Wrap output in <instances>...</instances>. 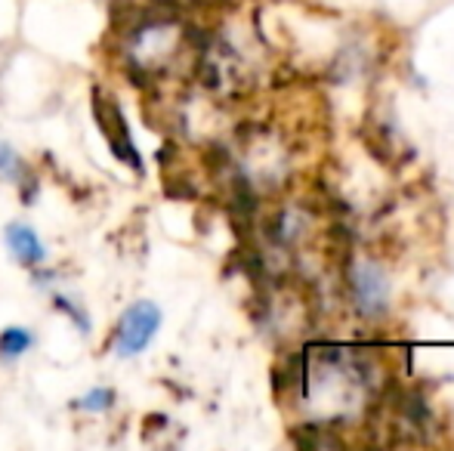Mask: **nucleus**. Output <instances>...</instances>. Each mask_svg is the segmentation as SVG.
<instances>
[{"label": "nucleus", "mask_w": 454, "mask_h": 451, "mask_svg": "<svg viewBox=\"0 0 454 451\" xmlns=\"http://www.w3.org/2000/svg\"><path fill=\"white\" fill-rule=\"evenodd\" d=\"M158 328H161V309L152 300H139L121 315L118 328H114V355L118 359H133L139 355L152 340H155Z\"/></svg>", "instance_id": "obj_1"}, {"label": "nucleus", "mask_w": 454, "mask_h": 451, "mask_svg": "<svg viewBox=\"0 0 454 451\" xmlns=\"http://www.w3.org/2000/svg\"><path fill=\"white\" fill-rule=\"evenodd\" d=\"M6 238V247H10L12 260L22 266H41L47 260V247H43L41 235L35 232L31 226L25 223H10L4 232Z\"/></svg>", "instance_id": "obj_2"}, {"label": "nucleus", "mask_w": 454, "mask_h": 451, "mask_svg": "<svg viewBox=\"0 0 454 451\" xmlns=\"http://www.w3.org/2000/svg\"><path fill=\"white\" fill-rule=\"evenodd\" d=\"M356 294H359L362 313H377V309H383V300H387V284H383L380 272H374L371 266H362V269L356 272Z\"/></svg>", "instance_id": "obj_3"}, {"label": "nucleus", "mask_w": 454, "mask_h": 451, "mask_svg": "<svg viewBox=\"0 0 454 451\" xmlns=\"http://www.w3.org/2000/svg\"><path fill=\"white\" fill-rule=\"evenodd\" d=\"M31 343H35V338H31L28 328H19V325L4 328V331H0V359H10V362L22 359L31 349Z\"/></svg>", "instance_id": "obj_4"}, {"label": "nucleus", "mask_w": 454, "mask_h": 451, "mask_svg": "<svg viewBox=\"0 0 454 451\" xmlns=\"http://www.w3.org/2000/svg\"><path fill=\"white\" fill-rule=\"evenodd\" d=\"M114 402V393L108 390V386H96V390H90L87 396L78 399V408L81 411H93V415H99V411H108Z\"/></svg>", "instance_id": "obj_6"}, {"label": "nucleus", "mask_w": 454, "mask_h": 451, "mask_svg": "<svg viewBox=\"0 0 454 451\" xmlns=\"http://www.w3.org/2000/svg\"><path fill=\"white\" fill-rule=\"evenodd\" d=\"M22 170H25V164H22V158L16 155V149L6 145V143H0V180L19 183Z\"/></svg>", "instance_id": "obj_5"}]
</instances>
